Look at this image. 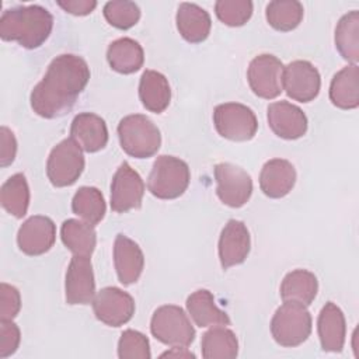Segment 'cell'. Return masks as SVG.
Instances as JSON below:
<instances>
[{"label": "cell", "instance_id": "1", "mask_svg": "<svg viewBox=\"0 0 359 359\" xmlns=\"http://www.w3.org/2000/svg\"><path fill=\"white\" fill-rule=\"evenodd\" d=\"M90 80L87 62L72 53L56 56L42 80L31 91V107L42 118H57L69 112Z\"/></svg>", "mask_w": 359, "mask_h": 359}, {"label": "cell", "instance_id": "2", "mask_svg": "<svg viewBox=\"0 0 359 359\" xmlns=\"http://www.w3.org/2000/svg\"><path fill=\"white\" fill-rule=\"evenodd\" d=\"M53 28L52 14L42 6H18L6 10L0 18V36L27 49L39 48Z\"/></svg>", "mask_w": 359, "mask_h": 359}, {"label": "cell", "instance_id": "3", "mask_svg": "<svg viewBox=\"0 0 359 359\" xmlns=\"http://www.w3.org/2000/svg\"><path fill=\"white\" fill-rule=\"evenodd\" d=\"M118 137L122 150L135 158H147L157 153L161 135L151 119L142 114H132L118 123Z\"/></svg>", "mask_w": 359, "mask_h": 359}, {"label": "cell", "instance_id": "4", "mask_svg": "<svg viewBox=\"0 0 359 359\" xmlns=\"http://www.w3.org/2000/svg\"><path fill=\"white\" fill-rule=\"evenodd\" d=\"M191 180L188 164L174 156H158L147 180V189L158 199H175L181 196Z\"/></svg>", "mask_w": 359, "mask_h": 359}, {"label": "cell", "instance_id": "5", "mask_svg": "<svg viewBox=\"0 0 359 359\" xmlns=\"http://www.w3.org/2000/svg\"><path fill=\"white\" fill-rule=\"evenodd\" d=\"M311 332V316L306 306L283 302L271 320V334L276 344L293 348L303 344Z\"/></svg>", "mask_w": 359, "mask_h": 359}, {"label": "cell", "instance_id": "6", "mask_svg": "<svg viewBox=\"0 0 359 359\" xmlns=\"http://www.w3.org/2000/svg\"><path fill=\"white\" fill-rule=\"evenodd\" d=\"M150 331L153 337L170 346H189L195 339V328L185 311L174 304L158 307L151 317Z\"/></svg>", "mask_w": 359, "mask_h": 359}, {"label": "cell", "instance_id": "7", "mask_svg": "<svg viewBox=\"0 0 359 359\" xmlns=\"http://www.w3.org/2000/svg\"><path fill=\"white\" fill-rule=\"evenodd\" d=\"M84 170V156L80 146L70 137L57 143L46 161V175L56 188L73 185Z\"/></svg>", "mask_w": 359, "mask_h": 359}, {"label": "cell", "instance_id": "8", "mask_svg": "<svg viewBox=\"0 0 359 359\" xmlns=\"http://www.w3.org/2000/svg\"><path fill=\"white\" fill-rule=\"evenodd\" d=\"M213 123L217 133L229 140H251L258 129V121L251 108L240 102H224L215 108Z\"/></svg>", "mask_w": 359, "mask_h": 359}, {"label": "cell", "instance_id": "9", "mask_svg": "<svg viewBox=\"0 0 359 359\" xmlns=\"http://www.w3.org/2000/svg\"><path fill=\"white\" fill-rule=\"evenodd\" d=\"M216 194L219 199L230 208H241L252 194V180L250 174L231 163H220L215 167Z\"/></svg>", "mask_w": 359, "mask_h": 359}, {"label": "cell", "instance_id": "10", "mask_svg": "<svg viewBox=\"0 0 359 359\" xmlns=\"http://www.w3.org/2000/svg\"><path fill=\"white\" fill-rule=\"evenodd\" d=\"M282 62L269 53L255 56L248 66L247 79L252 93L265 100H273L282 93Z\"/></svg>", "mask_w": 359, "mask_h": 359}, {"label": "cell", "instance_id": "11", "mask_svg": "<svg viewBox=\"0 0 359 359\" xmlns=\"http://www.w3.org/2000/svg\"><path fill=\"white\" fill-rule=\"evenodd\" d=\"M93 310L101 323L109 327H121L135 314V300L128 292L108 286L95 293Z\"/></svg>", "mask_w": 359, "mask_h": 359}, {"label": "cell", "instance_id": "12", "mask_svg": "<svg viewBox=\"0 0 359 359\" xmlns=\"http://www.w3.org/2000/svg\"><path fill=\"white\" fill-rule=\"evenodd\" d=\"M282 87L292 100L310 102L320 93L321 77L310 62L293 60L283 67Z\"/></svg>", "mask_w": 359, "mask_h": 359}, {"label": "cell", "instance_id": "13", "mask_svg": "<svg viewBox=\"0 0 359 359\" xmlns=\"http://www.w3.org/2000/svg\"><path fill=\"white\" fill-rule=\"evenodd\" d=\"M144 195V182L137 171L128 163H122L111 182V209L123 213L139 209Z\"/></svg>", "mask_w": 359, "mask_h": 359}, {"label": "cell", "instance_id": "14", "mask_svg": "<svg viewBox=\"0 0 359 359\" xmlns=\"http://www.w3.org/2000/svg\"><path fill=\"white\" fill-rule=\"evenodd\" d=\"M65 296L67 304H90L95 296V280L90 257L73 255L66 271Z\"/></svg>", "mask_w": 359, "mask_h": 359}, {"label": "cell", "instance_id": "15", "mask_svg": "<svg viewBox=\"0 0 359 359\" xmlns=\"http://www.w3.org/2000/svg\"><path fill=\"white\" fill-rule=\"evenodd\" d=\"M56 240V226L48 216H31L17 233L18 248L31 257L48 252Z\"/></svg>", "mask_w": 359, "mask_h": 359}, {"label": "cell", "instance_id": "16", "mask_svg": "<svg viewBox=\"0 0 359 359\" xmlns=\"http://www.w3.org/2000/svg\"><path fill=\"white\" fill-rule=\"evenodd\" d=\"M251 238L247 226L236 219L229 220L219 237V259L223 269L243 264L250 252Z\"/></svg>", "mask_w": 359, "mask_h": 359}, {"label": "cell", "instance_id": "17", "mask_svg": "<svg viewBox=\"0 0 359 359\" xmlns=\"http://www.w3.org/2000/svg\"><path fill=\"white\" fill-rule=\"evenodd\" d=\"M268 125L276 136L294 140L307 132V116L297 105L276 101L268 105Z\"/></svg>", "mask_w": 359, "mask_h": 359}, {"label": "cell", "instance_id": "18", "mask_svg": "<svg viewBox=\"0 0 359 359\" xmlns=\"http://www.w3.org/2000/svg\"><path fill=\"white\" fill-rule=\"evenodd\" d=\"M72 139L87 153H95L108 143V129L105 121L93 112L76 115L70 126Z\"/></svg>", "mask_w": 359, "mask_h": 359}, {"label": "cell", "instance_id": "19", "mask_svg": "<svg viewBox=\"0 0 359 359\" xmlns=\"http://www.w3.org/2000/svg\"><path fill=\"white\" fill-rule=\"evenodd\" d=\"M114 264L119 282L132 285L143 272L144 257L133 240L125 234H118L114 241Z\"/></svg>", "mask_w": 359, "mask_h": 359}, {"label": "cell", "instance_id": "20", "mask_svg": "<svg viewBox=\"0 0 359 359\" xmlns=\"http://www.w3.org/2000/svg\"><path fill=\"white\" fill-rule=\"evenodd\" d=\"M296 182V170L285 158H272L266 161L259 174L261 191L273 199L286 196Z\"/></svg>", "mask_w": 359, "mask_h": 359}, {"label": "cell", "instance_id": "21", "mask_svg": "<svg viewBox=\"0 0 359 359\" xmlns=\"http://www.w3.org/2000/svg\"><path fill=\"white\" fill-rule=\"evenodd\" d=\"M317 331L321 349L325 352H341L346 337V324L342 310L332 302L325 303L321 309Z\"/></svg>", "mask_w": 359, "mask_h": 359}, {"label": "cell", "instance_id": "22", "mask_svg": "<svg viewBox=\"0 0 359 359\" xmlns=\"http://www.w3.org/2000/svg\"><path fill=\"white\" fill-rule=\"evenodd\" d=\"M175 22L181 36L191 43L203 42L210 34L212 20L209 13L195 3H181Z\"/></svg>", "mask_w": 359, "mask_h": 359}, {"label": "cell", "instance_id": "23", "mask_svg": "<svg viewBox=\"0 0 359 359\" xmlns=\"http://www.w3.org/2000/svg\"><path fill=\"white\" fill-rule=\"evenodd\" d=\"M187 310L198 327H226L230 324L227 313L217 307L213 294L208 289H199L188 296Z\"/></svg>", "mask_w": 359, "mask_h": 359}, {"label": "cell", "instance_id": "24", "mask_svg": "<svg viewBox=\"0 0 359 359\" xmlns=\"http://www.w3.org/2000/svg\"><path fill=\"white\" fill-rule=\"evenodd\" d=\"M139 98L147 111L161 114L171 100L167 77L156 70H144L139 83Z\"/></svg>", "mask_w": 359, "mask_h": 359}, {"label": "cell", "instance_id": "25", "mask_svg": "<svg viewBox=\"0 0 359 359\" xmlns=\"http://www.w3.org/2000/svg\"><path fill=\"white\" fill-rule=\"evenodd\" d=\"M330 100L341 109H355L359 105V67L349 65L331 80Z\"/></svg>", "mask_w": 359, "mask_h": 359}, {"label": "cell", "instance_id": "26", "mask_svg": "<svg viewBox=\"0 0 359 359\" xmlns=\"http://www.w3.org/2000/svg\"><path fill=\"white\" fill-rule=\"evenodd\" d=\"M318 292V280L316 275L306 269H294L282 280L280 297L283 302L310 306Z\"/></svg>", "mask_w": 359, "mask_h": 359}, {"label": "cell", "instance_id": "27", "mask_svg": "<svg viewBox=\"0 0 359 359\" xmlns=\"http://www.w3.org/2000/svg\"><path fill=\"white\" fill-rule=\"evenodd\" d=\"M107 60L112 70L122 74H130L143 66L144 52L137 41L125 36L109 43Z\"/></svg>", "mask_w": 359, "mask_h": 359}, {"label": "cell", "instance_id": "28", "mask_svg": "<svg viewBox=\"0 0 359 359\" xmlns=\"http://www.w3.org/2000/svg\"><path fill=\"white\" fill-rule=\"evenodd\" d=\"M60 238L73 255L91 257L97 244L94 226L77 219H67L60 227Z\"/></svg>", "mask_w": 359, "mask_h": 359}, {"label": "cell", "instance_id": "29", "mask_svg": "<svg viewBox=\"0 0 359 359\" xmlns=\"http://www.w3.org/2000/svg\"><path fill=\"white\" fill-rule=\"evenodd\" d=\"M202 356L205 359H233L238 353L236 334L224 325L212 327L202 335Z\"/></svg>", "mask_w": 359, "mask_h": 359}, {"label": "cell", "instance_id": "30", "mask_svg": "<svg viewBox=\"0 0 359 359\" xmlns=\"http://www.w3.org/2000/svg\"><path fill=\"white\" fill-rule=\"evenodd\" d=\"M335 46L339 55L356 65L359 60V13L352 10L341 17L335 28Z\"/></svg>", "mask_w": 359, "mask_h": 359}, {"label": "cell", "instance_id": "31", "mask_svg": "<svg viewBox=\"0 0 359 359\" xmlns=\"http://www.w3.org/2000/svg\"><path fill=\"white\" fill-rule=\"evenodd\" d=\"M0 202L1 206L17 219L27 215L29 206V188L24 174L17 172L1 185Z\"/></svg>", "mask_w": 359, "mask_h": 359}, {"label": "cell", "instance_id": "32", "mask_svg": "<svg viewBox=\"0 0 359 359\" xmlns=\"http://www.w3.org/2000/svg\"><path fill=\"white\" fill-rule=\"evenodd\" d=\"M72 210L84 222L95 226L105 216L107 205L104 195L94 187H81L73 196Z\"/></svg>", "mask_w": 359, "mask_h": 359}, {"label": "cell", "instance_id": "33", "mask_svg": "<svg viewBox=\"0 0 359 359\" xmlns=\"http://www.w3.org/2000/svg\"><path fill=\"white\" fill-rule=\"evenodd\" d=\"M303 6L297 0H273L268 3L265 17L268 24L276 31H292L303 20Z\"/></svg>", "mask_w": 359, "mask_h": 359}, {"label": "cell", "instance_id": "34", "mask_svg": "<svg viewBox=\"0 0 359 359\" xmlns=\"http://www.w3.org/2000/svg\"><path fill=\"white\" fill-rule=\"evenodd\" d=\"M104 17L118 29H129L140 18V8L135 1L112 0L104 6Z\"/></svg>", "mask_w": 359, "mask_h": 359}, {"label": "cell", "instance_id": "35", "mask_svg": "<svg viewBox=\"0 0 359 359\" xmlns=\"http://www.w3.org/2000/svg\"><path fill=\"white\" fill-rule=\"evenodd\" d=\"M217 18L229 27H241L252 15V3L250 0H219L215 4Z\"/></svg>", "mask_w": 359, "mask_h": 359}, {"label": "cell", "instance_id": "36", "mask_svg": "<svg viewBox=\"0 0 359 359\" xmlns=\"http://www.w3.org/2000/svg\"><path fill=\"white\" fill-rule=\"evenodd\" d=\"M118 356L121 359H150L149 339L139 331H123L118 341Z\"/></svg>", "mask_w": 359, "mask_h": 359}, {"label": "cell", "instance_id": "37", "mask_svg": "<svg viewBox=\"0 0 359 359\" xmlns=\"http://www.w3.org/2000/svg\"><path fill=\"white\" fill-rule=\"evenodd\" d=\"M21 309V296L15 286L8 283L0 285V318L13 320Z\"/></svg>", "mask_w": 359, "mask_h": 359}, {"label": "cell", "instance_id": "38", "mask_svg": "<svg viewBox=\"0 0 359 359\" xmlns=\"http://www.w3.org/2000/svg\"><path fill=\"white\" fill-rule=\"evenodd\" d=\"M21 334L13 320H1L0 321V358L4 359L13 355L20 345Z\"/></svg>", "mask_w": 359, "mask_h": 359}, {"label": "cell", "instance_id": "39", "mask_svg": "<svg viewBox=\"0 0 359 359\" xmlns=\"http://www.w3.org/2000/svg\"><path fill=\"white\" fill-rule=\"evenodd\" d=\"M0 165L7 167L10 165L17 154V140L14 133L7 128H0Z\"/></svg>", "mask_w": 359, "mask_h": 359}, {"label": "cell", "instance_id": "40", "mask_svg": "<svg viewBox=\"0 0 359 359\" xmlns=\"http://www.w3.org/2000/svg\"><path fill=\"white\" fill-rule=\"evenodd\" d=\"M57 6L62 7L69 14L87 15L97 7V1H94V0H67V1H57Z\"/></svg>", "mask_w": 359, "mask_h": 359}, {"label": "cell", "instance_id": "41", "mask_svg": "<svg viewBox=\"0 0 359 359\" xmlns=\"http://www.w3.org/2000/svg\"><path fill=\"white\" fill-rule=\"evenodd\" d=\"M165 356H174V358H195V355L189 351H187V348H182V346H172L171 351H167L161 355V358H165Z\"/></svg>", "mask_w": 359, "mask_h": 359}]
</instances>
